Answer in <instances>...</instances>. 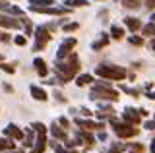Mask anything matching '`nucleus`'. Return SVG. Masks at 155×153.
Wrapping results in <instances>:
<instances>
[{
	"mask_svg": "<svg viewBox=\"0 0 155 153\" xmlns=\"http://www.w3.org/2000/svg\"><path fill=\"white\" fill-rule=\"evenodd\" d=\"M52 147H54V153H78V151H72V149H68V147L60 145V143H52Z\"/></svg>",
	"mask_w": 155,
	"mask_h": 153,
	"instance_id": "obj_29",
	"label": "nucleus"
},
{
	"mask_svg": "<svg viewBox=\"0 0 155 153\" xmlns=\"http://www.w3.org/2000/svg\"><path fill=\"white\" fill-rule=\"evenodd\" d=\"M78 27H80V23H76V21H72V23H66L64 27H62V29H64L66 33H70V31H76Z\"/></svg>",
	"mask_w": 155,
	"mask_h": 153,
	"instance_id": "obj_31",
	"label": "nucleus"
},
{
	"mask_svg": "<svg viewBox=\"0 0 155 153\" xmlns=\"http://www.w3.org/2000/svg\"><path fill=\"white\" fill-rule=\"evenodd\" d=\"M87 0H64V6L66 8H84V6H87Z\"/></svg>",
	"mask_w": 155,
	"mask_h": 153,
	"instance_id": "obj_22",
	"label": "nucleus"
},
{
	"mask_svg": "<svg viewBox=\"0 0 155 153\" xmlns=\"http://www.w3.org/2000/svg\"><path fill=\"white\" fill-rule=\"evenodd\" d=\"M76 124L81 130H105V120H89V118H76Z\"/></svg>",
	"mask_w": 155,
	"mask_h": 153,
	"instance_id": "obj_8",
	"label": "nucleus"
},
{
	"mask_svg": "<svg viewBox=\"0 0 155 153\" xmlns=\"http://www.w3.org/2000/svg\"><path fill=\"white\" fill-rule=\"evenodd\" d=\"M29 93H31V97L35 99V101H43V103H45L48 99L47 91L43 87H39V85H31V87H29Z\"/></svg>",
	"mask_w": 155,
	"mask_h": 153,
	"instance_id": "obj_13",
	"label": "nucleus"
},
{
	"mask_svg": "<svg viewBox=\"0 0 155 153\" xmlns=\"http://www.w3.org/2000/svg\"><path fill=\"white\" fill-rule=\"evenodd\" d=\"M142 151H143V147H142V145H136V149L128 151V153H142Z\"/></svg>",
	"mask_w": 155,
	"mask_h": 153,
	"instance_id": "obj_42",
	"label": "nucleus"
},
{
	"mask_svg": "<svg viewBox=\"0 0 155 153\" xmlns=\"http://www.w3.org/2000/svg\"><path fill=\"white\" fill-rule=\"evenodd\" d=\"M116 2H118V0H116ZM120 2H122V6L128 8V10H138L143 0H120Z\"/></svg>",
	"mask_w": 155,
	"mask_h": 153,
	"instance_id": "obj_21",
	"label": "nucleus"
},
{
	"mask_svg": "<svg viewBox=\"0 0 155 153\" xmlns=\"http://www.w3.org/2000/svg\"><path fill=\"white\" fill-rule=\"evenodd\" d=\"M48 132H51V136L54 138V140H60V142H66V140H68V136H66V130H64V128H60V126H58V124H56V120L51 124V130H48Z\"/></svg>",
	"mask_w": 155,
	"mask_h": 153,
	"instance_id": "obj_11",
	"label": "nucleus"
},
{
	"mask_svg": "<svg viewBox=\"0 0 155 153\" xmlns=\"http://www.w3.org/2000/svg\"><path fill=\"white\" fill-rule=\"evenodd\" d=\"M140 29H142V35L143 37H155V23H147V25H142L140 27Z\"/></svg>",
	"mask_w": 155,
	"mask_h": 153,
	"instance_id": "obj_23",
	"label": "nucleus"
},
{
	"mask_svg": "<svg viewBox=\"0 0 155 153\" xmlns=\"http://www.w3.org/2000/svg\"><path fill=\"white\" fill-rule=\"evenodd\" d=\"M0 41H2V43H10V35H8V33H0Z\"/></svg>",
	"mask_w": 155,
	"mask_h": 153,
	"instance_id": "obj_39",
	"label": "nucleus"
},
{
	"mask_svg": "<svg viewBox=\"0 0 155 153\" xmlns=\"http://www.w3.org/2000/svg\"><path fill=\"white\" fill-rule=\"evenodd\" d=\"M54 99H56V101H60V103H66V97L60 91H54Z\"/></svg>",
	"mask_w": 155,
	"mask_h": 153,
	"instance_id": "obj_37",
	"label": "nucleus"
},
{
	"mask_svg": "<svg viewBox=\"0 0 155 153\" xmlns=\"http://www.w3.org/2000/svg\"><path fill=\"white\" fill-rule=\"evenodd\" d=\"M124 25L128 27V29L132 31V33H136V31L140 29V27H142V21H140L138 18H124Z\"/></svg>",
	"mask_w": 155,
	"mask_h": 153,
	"instance_id": "obj_17",
	"label": "nucleus"
},
{
	"mask_svg": "<svg viewBox=\"0 0 155 153\" xmlns=\"http://www.w3.org/2000/svg\"><path fill=\"white\" fill-rule=\"evenodd\" d=\"M0 60H2V58H0Z\"/></svg>",
	"mask_w": 155,
	"mask_h": 153,
	"instance_id": "obj_49",
	"label": "nucleus"
},
{
	"mask_svg": "<svg viewBox=\"0 0 155 153\" xmlns=\"http://www.w3.org/2000/svg\"><path fill=\"white\" fill-rule=\"evenodd\" d=\"M143 6L147 8V10H155V0H145Z\"/></svg>",
	"mask_w": 155,
	"mask_h": 153,
	"instance_id": "obj_36",
	"label": "nucleus"
},
{
	"mask_svg": "<svg viewBox=\"0 0 155 153\" xmlns=\"http://www.w3.org/2000/svg\"><path fill=\"white\" fill-rule=\"evenodd\" d=\"M118 97H120L118 91H114L110 87L109 80H97L89 93V99H93V101H99V99H103V101H118Z\"/></svg>",
	"mask_w": 155,
	"mask_h": 153,
	"instance_id": "obj_2",
	"label": "nucleus"
},
{
	"mask_svg": "<svg viewBox=\"0 0 155 153\" xmlns=\"http://www.w3.org/2000/svg\"><path fill=\"white\" fill-rule=\"evenodd\" d=\"M8 8H10L8 2H0V12H8Z\"/></svg>",
	"mask_w": 155,
	"mask_h": 153,
	"instance_id": "obj_40",
	"label": "nucleus"
},
{
	"mask_svg": "<svg viewBox=\"0 0 155 153\" xmlns=\"http://www.w3.org/2000/svg\"><path fill=\"white\" fill-rule=\"evenodd\" d=\"M0 68L6 72V74H14V72H16V68H14V66H10V64H0Z\"/></svg>",
	"mask_w": 155,
	"mask_h": 153,
	"instance_id": "obj_35",
	"label": "nucleus"
},
{
	"mask_svg": "<svg viewBox=\"0 0 155 153\" xmlns=\"http://www.w3.org/2000/svg\"><path fill=\"white\" fill-rule=\"evenodd\" d=\"M6 153H23V151H12V149H10V151H6Z\"/></svg>",
	"mask_w": 155,
	"mask_h": 153,
	"instance_id": "obj_48",
	"label": "nucleus"
},
{
	"mask_svg": "<svg viewBox=\"0 0 155 153\" xmlns=\"http://www.w3.org/2000/svg\"><path fill=\"white\" fill-rule=\"evenodd\" d=\"M110 116H114L113 107H103V105H101V109L97 111V118H99V120H107V118H110Z\"/></svg>",
	"mask_w": 155,
	"mask_h": 153,
	"instance_id": "obj_18",
	"label": "nucleus"
},
{
	"mask_svg": "<svg viewBox=\"0 0 155 153\" xmlns=\"http://www.w3.org/2000/svg\"><path fill=\"white\" fill-rule=\"evenodd\" d=\"M21 20H19V25L25 29V35H33V25H31V21L27 20V18H23V16H19Z\"/></svg>",
	"mask_w": 155,
	"mask_h": 153,
	"instance_id": "obj_25",
	"label": "nucleus"
},
{
	"mask_svg": "<svg viewBox=\"0 0 155 153\" xmlns=\"http://www.w3.org/2000/svg\"><path fill=\"white\" fill-rule=\"evenodd\" d=\"M47 149V134L45 132H39L35 136V142H33V147L27 153H45Z\"/></svg>",
	"mask_w": 155,
	"mask_h": 153,
	"instance_id": "obj_9",
	"label": "nucleus"
},
{
	"mask_svg": "<svg viewBox=\"0 0 155 153\" xmlns=\"http://www.w3.org/2000/svg\"><path fill=\"white\" fill-rule=\"evenodd\" d=\"M4 136H6L8 140H12V142H19V140H23V132L19 130L16 124H8V126L4 128Z\"/></svg>",
	"mask_w": 155,
	"mask_h": 153,
	"instance_id": "obj_10",
	"label": "nucleus"
},
{
	"mask_svg": "<svg viewBox=\"0 0 155 153\" xmlns=\"http://www.w3.org/2000/svg\"><path fill=\"white\" fill-rule=\"evenodd\" d=\"M58 126L64 128V130H68V128H70V120H68L66 116H60V118H58Z\"/></svg>",
	"mask_w": 155,
	"mask_h": 153,
	"instance_id": "obj_33",
	"label": "nucleus"
},
{
	"mask_svg": "<svg viewBox=\"0 0 155 153\" xmlns=\"http://www.w3.org/2000/svg\"><path fill=\"white\" fill-rule=\"evenodd\" d=\"M124 147H126L124 143H118V142H116V143H113V145L109 147V151H105V153H120Z\"/></svg>",
	"mask_w": 155,
	"mask_h": 153,
	"instance_id": "obj_28",
	"label": "nucleus"
},
{
	"mask_svg": "<svg viewBox=\"0 0 155 153\" xmlns=\"http://www.w3.org/2000/svg\"><path fill=\"white\" fill-rule=\"evenodd\" d=\"M128 43H130V45H136V47H142L143 45V37L132 35V37H128Z\"/></svg>",
	"mask_w": 155,
	"mask_h": 153,
	"instance_id": "obj_27",
	"label": "nucleus"
},
{
	"mask_svg": "<svg viewBox=\"0 0 155 153\" xmlns=\"http://www.w3.org/2000/svg\"><path fill=\"white\" fill-rule=\"evenodd\" d=\"M120 89H122L124 93L132 95V97H138V89H134V87H126V85H120Z\"/></svg>",
	"mask_w": 155,
	"mask_h": 153,
	"instance_id": "obj_32",
	"label": "nucleus"
},
{
	"mask_svg": "<svg viewBox=\"0 0 155 153\" xmlns=\"http://www.w3.org/2000/svg\"><path fill=\"white\" fill-rule=\"evenodd\" d=\"M33 66H35L37 74L41 76V78H45V76L48 74V68H47V62L43 60V58H35V60H33Z\"/></svg>",
	"mask_w": 155,
	"mask_h": 153,
	"instance_id": "obj_16",
	"label": "nucleus"
},
{
	"mask_svg": "<svg viewBox=\"0 0 155 153\" xmlns=\"http://www.w3.org/2000/svg\"><path fill=\"white\" fill-rule=\"evenodd\" d=\"M8 14H10V16H23V10H21V8H18V6H10L8 8Z\"/></svg>",
	"mask_w": 155,
	"mask_h": 153,
	"instance_id": "obj_30",
	"label": "nucleus"
},
{
	"mask_svg": "<svg viewBox=\"0 0 155 153\" xmlns=\"http://www.w3.org/2000/svg\"><path fill=\"white\" fill-rule=\"evenodd\" d=\"M109 37H110V39L120 41L124 37V27L122 25H116V23H114V25H110V35Z\"/></svg>",
	"mask_w": 155,
	"mask_h": 153,
	"instance_id": "obj_19",
	"label": "nucleus"
},
{
	"mask_svg": "<svg viewBox=\"0 0 155 153\" xmlns=\"http://www.w3.org/2000/svg\"><path fill=\"white\" fill-rule=\"evenodd\" d=\"M0 27H6V29H18L19 25V20H16V18H10V16H2L0 14Z\"/></svg>",
	"mask_w": 155,
	"mask_h": 153,
	"instance_id": "obj_12",
	"label": "nucleus"
},
{
	"mask_svg": "<svg viewBox=\"0 0 155 153\" xmlns=\"http://www.w3.org/2000/svg\"><path fill=\"white\" fill-rule=\"evenodd\" d=\"M80 111H81V114H85V116H87V118H89V116H91V111H89V109H80Z\"/></svg>",
	"mask_w": 155,
	"mask_h": 153,
	"instance_id": "obj_43",
	"label": "nucleus"
},
{
	"mask_svg": "<svg viewBox=\"0 0 155 153\" xmlns=\"http://www.w3.org/2000/svg\"><path fill=\"white\" fill-rule=\"evenodd\" d=\"M56 29V23H43V25H39L35 27V43H33V50L39 52V50H43L45 47L48 45V41H51V37H52V31Z\"/></svg>",
	"mask_w": 155,
	"mask_h": 153,
	"instance_id": "obj_3",
	"label": "nucleus"
},
{
	"mask_svg": "<svg viewBox=\"0 0 155 153\" xmlns=\"http://www.w3.org/2000/svg\"><path fill=\"white\" fill-rule=\"evenodd\" d=\"M109 122L113 124V132H114L118 138H122V140H128V138L138 136V128L132 126V124H128V122H118L114 116H110Z\"/></svg>",
	"mask_w": 155,
	"mask_h": 153,
	"instance_id": "obj_5",
	"label": "nucleus"
},
{
	"mask_svg": "<svg viewBox=\"0 0 155 153\" xmlns=\"http://www.w3.org/2000/svg\"><path fill=\"white\" fill-rule=\"evenodd\" d=\"M145 130H155V120H147V122H145Z\"/></svg>",
	"mask_w": 155,
	"mask_h": 153,
	"instance_id": "obj_38",
	"label": "nucleus"
},
{
	"mask_svg": "<svg viewBox=\"0 0 155 153\" xmlns=\"http://www.w3.org/2000/svg\"><path fill=\"white\" fill-rule=\"evenodd\" d=\"M149 47H151V49L155 50V37H153V39H151V43H149Z\"/></svg>",
	"mask_w": 155,
	"mask_h": 153,
	"instance_id": "obj_46",
	"label": "nucleus"
},
{
	"mask_svg": "<svg viewBox=\"0 0 155 153\" xmlns=\"http://www.w3.org/2000/svg\"><path fill=\"white\" fill-rule=\"evenodd\" d=\"M149 151L155 153V140H151V143H149Z\"/></svg>",
	"mask_w": 155,
	"mask_h": 153,
	"instance_id": "obj_44",
	"label": "nucleus"
},
{
	"mask_svg": "<svg viewBox=\"0 0 155 153\" xmlns=\"http://www.w3.org/2000/svg\"><path fill=\"white\" fill-rule=\"evenodd\" d=\"M89 83H93V76H91V74H81L80 78L76 80L78 87H84V85H89Z\"/></svg>",
	"mask_w": 155,
	"mask_h": 153,
	"instance_id": "obj_20",
	"label": "nucleus"
},
{
	"mask_svg": "<svg viewBox=\"0 0 155 153\" xmlns=\"http://www.w3.org/2000/svg\"><path fill=\"white\" fill-rule=\"evenodd\" d=\"M14 149V142L8 138H0V151H10Z\"/></svg>",
	"mask_w": 155,
	"mask_h": 153,
	"instance_id": "obj_26",
	"label": "nucleus"
},
{
	"mask_svg": "<svg viewBox=\"0 0 155 153\" xmlns=\"http://www.w3.org/2000/svg\"><path fill=\"white\" fill-rule=\"evenodd\" d=\"M54 0H29V6L33 8H45V6H52Z\"/></svg>",
	"mask_w": 155,
	"mask_h": 153,
	"instance_id": "obj_24",
	"label": "nucleus"
},
{
	"mask_svg": "<svg viewBox=\"0 0 155 153\" xmlns=\"http://www.w3.org/2000/svg\"><path fill=\"white\" fill-rule=\"evenodd\" d=\"M151 23H155V14H151Z\"/></svg>",
	"mask_w": 155,
	"mask_h": 153,
	"instance_id": "obj_47",
	"label": "nucleus"
},
{
	"mask_svg": "<svg viewBox=\"0 0 155 153\" xmlns=\"http://www.w3.org/2000/svg\"><path fill=\"white\" fill-rule=\"evenodd\" d=\"M14 43H16L18 47H23V45L27 43V37H23V35H18L16 39H14Z\"/></svg>",
	"mask_w": 155,
	"mask_h": 153,
	"instance_id": "obj_34",
	"label": "nucleus"
},
{
	"mask_svg": "<svg viewBox=\"0 0 155 153\" xmlns=\"http://www.w3.org/2000/svg\"><path fill=\"white\" fill-rule=\"evenodd\" d=\"M78 142H80V143H85V149H91V147H93V143H95L93 136H91L89 132H85V130H80V132H78Z\"/></svg>",
	"mask_w": 155,
	"mask_h": 153,
	"instance_id": "obj_14",
	"label": "nucleus"
},
{
	"mask_svg": "<svg viewBox=\"0 0 155 153\" xmlns=\"http://www.w3.org/2000/svg\"><path fill=\"white\" fill-rule=\"evenodd\" d=\"M80 56L78 54H68L66 58L62 60H56V66H54V72H56V78L60 80L62 83L70 82V80L76 78V74L80 72Z\"/></svg>",
	"mask_w": 155,
	"mask_h": 153,
	"instance_id": "obj_1",
	"label": "nucleus"
},
{
	"mask_svg": "<svg viewBox=\"0 0 155 153\" xmlns=\"http://www.w3.org/2000/svg\"><path fill=\"white\" fill-rule=\"evenodd\" d=\"M95 74L99 76L101 80H126L128 72L122 66H116V64H99L95 68Z\"/></svg>",
	"mask_w": 155,
	"mask_h": 153,
	"instance_id": "obj_4",
	"label": "nucleus"
},
{
	"mask_svg": "<svg viewBox=\"0 0 155 153\" xmlns=\"http://www.w3.org/2000/svg\"><path fill=\"white\" fill-rule=\"evenodd\" d=\"M78 45V41L74 39V37H68V39H64L60 43V47H58V50H56V60H62V58H66L68 54H72V49Z\"/></svg>",
	"mask_w": 155,
	"mask_h": 153,
	"instance_id": "obj_6",
	"label": "nucleus"
},
{
	"mask_svg": "<svg viewBox=\"0 0 155 153\" xmlns=\"http://www.w3.org/2000/svg\"><path fill=\"white\" fill-rule=\"evenodd\" d=\"M122 122H128V124H132V126H138V124L142 122V116H140L138 109L126 107L122 111Z\"/></svg>",
	"mask_w": 155,
	"mask_h": 153,
	"instance_id": "obj_7",
	"label": "nucleus"
},
{
	"mask_svg": "<svg viewBox=\"0 0 155 153\" xmlns=\"http://www.w3.org/2000/svg\"><path fill=\"white\" fill-rule=\"evenodd\" d=\"M97 138H99L101 142H107V134H105V130H101L99 134H97Z\"/></svg>",
	"mask_w": 155,
	"mask_h": 153,
	"instance_id": "obj_41",
	"label": "nucleus"
},
{
	"mask_svg": "<svg viewBox=\"0 0 155 153\" xmlns=\"http://www.w3.org/2000/svg\"><path fill=\"white\" fill-rule=\"evenodd\" d=\"M109 41H110V37L107 35V33H103V35H101L97 41H93V43H91V49H93V50H103L105 47L109 45Z\"/></svg>",
	"mask_w": 155,
	"mask_h": 153,
	"instance_id": "obj_15",
	"label": "nucleus"
},
{
	"mask_svg": "<svg viewBox=\"0 0 155 153\" xmlns=\"http://www.w3.org/2000/svg\"><path fill=\"white\" fill-rule=\"evenodd\" d=\"M147 97H149V99H153V101H155V91H153V93H149V91H147Z\"/></svg>",
	"mask_w": 155,
	"mask_h": 153,
	"instance_id": "obj_45",
	"label": "nucleus"
}]
</instances>
